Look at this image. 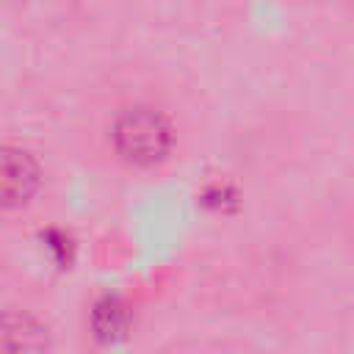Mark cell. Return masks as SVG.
<instances>
[{"mask_svg": "<svg viewBox=\"0 0 354 354\" xmlns=\"http://www.w3.org/2000/svg\"><path fill=\"white\" fill-rule=\"evenodd\" d=\"M47 326L28 313L0 315V348H44Z\"/></svg>", "mask_w": 354, "mask_h": 354, "instance_id": "3", "label": "cell"}, {"mask_svg": "<svg viewBox=\"0 0 354 354\" xmlns=\"http://www.w3.org/2000/svg\"><path fill=\"white\" fill-rule=\"evenodd\" d=\"M113 155L130 169H155L174 149V127L169 116L152 105L122 108L108 130Z\"/></svg>", "mask_w": 354, "mask_h": 354, "instance_id": "1", "label": "cell"}, {"mask_svg": "<svg viewBox=\"0 0 354 354\" xmlns=\"http://www.w3.org/2000/svg\"><path fill=\"white\" fill-rule=\"evenodd\" d=\"M41 185L39 160L22 147H0V210L25 207Z\"/></svg>", "mask_w": 354, "mask_h": 354, "instance_id": "2", "label": "cell"}, {"mask_svg": "<svg viewBox=\"0 0 354 354\" xmlns=\"http://www.w3.org/2000/svg\"><path fill=\"white\" fill-rule=\"evenodd\" d=\"M91 326L102 340H113V337L124 335V329H127V307L116 296L100 299L94 304V313H91Z\"/></svg>", "mask_w": 354, "mask_h": 354, "instance_id": "4", "label": "cell"}]
</instances>
